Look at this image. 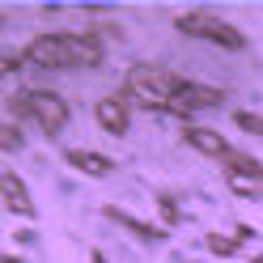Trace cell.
<instances>
[{
    "label": "cell",
    "instance_id": "6da1fadb",
    "mask_svg": "<svg viewBox=\"0 0 263 263\" xmlns=\"http://www.w3.org/2000/svg\"><path fill=\"white\" fill-rule=\"evenodd\" d=\"M30 60L43 68H68V64H93L98 43L93 39H72V34H51L30 47Z\"/></svg>",
    "mask_w": 263,
    "mask_h": 263
},
{
    "label": "cell",
    "instance_id": "7a4b0ae2",
    "mask_svg": "<svg viewBox=\"0 0 263 263\" xmlns=\"http://www.w3.org/2000/svg\"><path fill=\"white\" fill-rule=\"evenodd\" d=\"M132 89H136V98L149 102V106H166V102L174 106V98H178L183 85H174V81L166 72H157V68H136L132 72Z\"/></svg>",
    "mask_w": 263,
    "mask_h": 263
},
{
    "label": "cell",
    "instance_id": "3957f363",
    "mask_svg": "<svg viewBox=\"0 0 263 263\" xmlns=\"http://www.w3.org/2000/svg\"><path fill=\"white\" fill-rule=\"evenodd\" d=\"M17 106H22V110H34L39 123H43L47 132H60L64 119H68V106H64L60 98H51V93H30L26 102H17Z\"/></svg>",
    "mask_w": 263,
    "mask_h": 263
},
{
    "label": "cell",
    "instance_id": "277c9868",
    "mask_svg": "<svg viewBox=\"0 0 263 263\" xmlns=\"http://www.w3.org/2000/svg\"><path fill=\"white\" fill-rule=\"evenodd\" d=\"M183 30H187V34L217 39V43H225V47H242V34H238V30H229V26L217 22V17H204V13H195V17H183Z\"/></svg>",
    "mask_w": 263,
    "mask_h": 263
},
{
    "label": "cell",
    "instance_id": "5b68a950",
    "mask_svg": "<svg viewBox=\"0 0 263 263\" xmlns=\"http://www.w3.org/2000/svg\"><path fill=\"white\" fill-rule=\"evenodd\" d=\"M221 102V89H204V85H183L174 98L178 110H191V106H217Z\"/></svg>",
    "mask_w": 263,
    "mask_h": 263
},
{
    "label": "cell",
    "instance_id": "8992f818",
    "mask_svg": "<svg viewBox=\"0 0 263 263\" xmlns=\"http://www.w3.org/2000/svg\"><path fill=\"white\" fill-rule=\"evenodd\" d=\"M98 119H102L106 132H123V127H127V115H123V102H119V98L98 102Z\"/></svg>",
    "mask_w": 263,
    "mask_h": 263
},
{
    "label": "cell",
    "instance_id": "52a82bcc",
    "mask_svg": "<svg viewBox=\"0 0 263 263\" xmlns=\"http://www.w3.org/2000/svg\"><path fill=\"white\" fill-rule=\"evenodd\" d=\"M187 140L195 144V149L212 153V157H225V153H229V149H225V140L217 136V132H204V127H191V132H187Z\"/></svg>",
    "mask_w": 263,
    "mask_h": 263
},
{
    "label": "cell",
    "instance_id": "ba28073f",
    "mask_svg": "<svg viewBox=\"0 0 263 263\" xmlns=\"http://www.w3.org/2000/svg\"><path fill=\"white\" fill-rule=\"evenodd\" d=\"M72 170H85V174H106V157H93L89 149H72L68 153Z\"/></svg>",
    "mask_w": 263,
    "mask_h": 263
},
{
    "label": "cell",
    "instance_id": "9c48e42d",
    "mask_svg": "<svg viewBox=\"0 0 263 263\" xmlns=\"http://www.w3.org/2000/svg\"><path fill=\"white\" fill-rule=\"evenodd\" d=\"M5 204L13 212H30V200H26V191H22V178H13V174H5Z\"/></svg>",
    "mask_w": 263,
    "mask_h": 263
},
{
    "label": "cell",
    "instance_id": "30bf717a",
    "mask_svg": "<svg viewBox=\"0 0 263 263\" xmlns=\"http://www.w3.org/2000/svg\"><path fill=\"white\" fill-rule=\"evenodd\" d=\"M229 183H234V191H263V170H234Z\"/></svg>",
    "mask_w": 263,
    "mask_h": 263
}]
</instances>
